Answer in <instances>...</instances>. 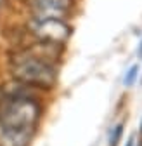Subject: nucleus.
<instances>
[{
	"instance_id": "2",
	"label": "nucleus",
	"mask_w": 142,
	"mask_h": 146,
	"mask_svg": "<svg viewBox=\"0 0 142 146\" xmlns=\"http://www.w3.org/2000/svg\"><path fill=\"white\" fill-rule=\"evenodd\" d=\"M7 70L12 80L26 84L40 92H52L59 84V66L21 45L7 58Z\"/></svg>"
},
{
	"instance_id": "4",
	"label": "nucleus",
	"mask_w": 142,
	"mask_h": 146,
	"mask_svg": "<svg viewBox=\"0 0 142 146\" xmlns=\"http://www.w3.org/2000/svg\"><path fill=\"white\" fill-rule=\"evenodd\" d=\"M78 0H23L28 17L37 19H64L75 14Z\"/></svg>"
},
{
	"instance_id": "6",
	"label": "nucleus",
	"mask_w": 142,
	"mask_h": 146,
	"mask_svg": "<svg viewBox=\"0 0 142 146\" xmlns=\"http://www.w3.org/2000/svg\"><path fill=\"white\" fill-rule=\"evenodd\" d=\"M139 71H140V66L139 64H132L127 70L125 77H123V85L125 87H133V84L139 80Z\"/></svg>"
},
{
	"instance_id": "9",
	"label": "nucleus",
	"mask_w": 142,
	"mask_h": 146,
	"mask_svg": "<svg viewBox=\"0 0 142 146\" xmlns=\"http://www.w3.org/2000/svg\"><path fill=\"white\" fill-rule=\"evenodd\" d=\"M139 129H140V136H142V120H140V127H139Z\"/></svg>"
},
{
	"instance_id": "3",
	"label": "nucleus",
	"mask_w": 142,
	"mask_h": 146,
	"mask_svg": "<svg viewBox=\"0 0 142 146\" xmlns=\"http://www.w3.org/2000/svg\"><path fill=\"white\" fill-rule=\"evenodd\" d=\"M24 33L30 36V40L66 45L71 33H73V28L64 19H37V17H28V21L24 25Z\"/></svg>"
},
{
	"instance_id": "5",
	"label": "nucleus",
	"mask_w": 142,
	"mask_h": 146,
	"mask_svg": "<svg viewBox=\"0 0 142 146\" xmlns=\"http://www.w3.org/2000/svg\"><path fill=\"white\" fill-rule=\"evenodd\" d=\"M123 134H125V122L121 120L111 127L109 136H108V146H118L123 139Z\"/></svg>"
},
{
	"instance_id": "10",
	"label": "nucleus",
	"mask_w": 142,
	"mask_h": 146,
	"mask_svg": "<svg viewBox=\"0 0 142 146\" xmlns=\"http://www.w3.org/2000/svg\"><path fill=\"white\" fill-rule=\"evenodd\" d=\"M139 82H140V85H142V75H140V77H139Z\"/></svg>"
},
{
	"instance_id": "1",
	"label": "nucleus",
	"mask_w": 142,
	"mask_h": 146,
	"mask_svg": "<svg viewBox=\"0 0 142 146\" xmlns=\"http://www.w3.org/2000/svg\"><path fill=\"white\" fill-rule=\"evenodd\" d=\"M40 90L17 80L0 85V146H30L43 118Z\"/></svg>"
},
{
	"instance_id": "11",
	"label": "nucleus",
	"mask_w": 142,
	"mask_h": 146,
	"mask_svg": "<svg viewBox=\"0 0 142 146\" xmlns=\"http://www.w3.org/2000/svg\"><path fill=\"white\" fill-rule=\"evenodd\" d=\"M139 146H142V139H140V141H139Z\"/></svg>"
},
{
	"instance_id": "8",
	"label": "nucleus",
	"mask_w": 142,
	"mask_h": 146,
	"mask_svg": "<svg viewBox=\"0 0 142 146\" xmlns=\"http://www.w3.org/2000/svg\"><path fill=\"white\" fill-rule=\"evenodd\" d=\"M137 58L142 59V40L139 42V47H137Z\"/></svg>"
},
{
	"instance_id": "7",
	"label": "nucleus",
	"mask_w": 142,
	"mask_h": 146,
	"mask_svg": "<svg viewBox=\"0 0 142 146\" xmlns=\"http://www.w3.org/2000/svg\"><path fill=\"white\" fill-rule=\"evenodd\" d=\"M135 144H137V143H135V136L132 134V136L128 137V141H127V144H125V146H135Z\"/></svg>"
}]
</instances>
